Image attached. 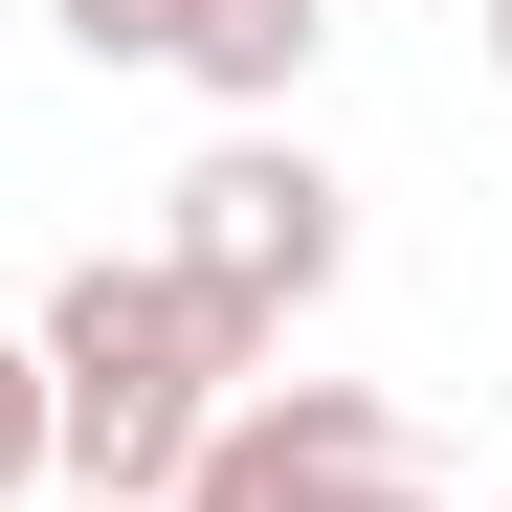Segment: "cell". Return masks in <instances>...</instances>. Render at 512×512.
<instances>
[{
	"instance_id": "cell-1",
	"label": "cell",
	"mask_w": 512,
	"mask_h": 512,
	"mask_svg": "<svg viewBox=\"0 0 512 512\" xmlns=\"http://www.w3.org/2000/svg\"><path fill=\"white\" fill-rule=\"evenodd\" d=\"M23 357H45V468L90 490V512H156V490L201 468V423L245 401V357L179 312V268H156V245H134V268L90 245V268L45 290V334H23Z\"/></svg>"
},
{
	"instance_id": "cell-2",
	"label": "cell",
	"mask_w": 512,
	"mask_h": 512,
	"mask_svg": "<svg viewBox=\"0 0 512 512\" xmlns=\"http://www.w3.org/2000/svg\"><path fill=\"white\" fill-rule=\"evenodd\" d=\"M156 268H179V312L268 379L290 334L334 312V268H357V179H334L312 134H223L201 179H179V223H156Z\"/></svg>"
},
{
	"instance_id": "cell-3",
	"label": "cell",
	"mask_w": 512,
	"mask_h": 512,
	"mask_svg": "<svg viewBox=\"0 0 512 512\" xmlns=\"http://www.w3.org/2000/svg\"><path fill=\"white\" fill-rule=\"evenodd\" d=\"M156 512H446V490H423L401 401H357V379H245Z\"/></svg>"
},
{
	"instance_id": "cell-4",
	"label": "cell",
	"mask_w": 512,
	"mask_h": 512,
	"mask_svg": "<svg viewBox=\"0 0 512 512\" xmlns=\"http://www.w3.org/2000/svg\"><path fill=\"white\" fill-rule=\"evenodd\" d=\"M334 67V0H179V90L223 134H290V90Z\"/></svg>"
},
{
	"instance_id": "cell-5",
	"label": "cell",
	"mask_w": 512,
	"mask_h": 512,
	"mask_svg": "<svg viewBox=\"0 0 512 512\" xmlns=\"http://www.w3.org/2000/svg\"><path fill=\"white\" fill-rule=\"evenodd\" d=\"M45 23L90 45V67H179V0H45Z\"/></svg>"
},
{
	"instance_id": "cell-6",
	"label": "cell",
	"mask_w": 512,
	"mask_h": 512,
	"mask_svg": "<svg viewBox=\"0 0 512 512\" xmlns=\"http://www.w3.org/2000/svg\"><path fill=\"white\" fill-rule=\"evenodd\" d=\"M23 490H45V357L0 334V512H23Z\"/></svg>"
},
{
	"instance_id": "cell-7",
	"label": "cell",
	"mask_w": 512,
	"mask_h": 512,
	"mask_svg": "<svg viewBox=\"0 0 512 512\" xmlns=\"http://www.w3.org/2000/svg\"><path fill=\"white\" fill-rule=\"evenodd\" d=\"M468 45H490V90H512V0H468Z\"/></svg>"
},
{
	"instance_id": "cell-8",
	"label": "cell",
	"mask_w": 512,
	"mask_h": 512,
	"mask_svg": "<svg viewBox=\"0 0 512 512\" xmlns=\"http://www.w3.org/2000/svg\"><path fill=\"white\" fill-rule=\"evenodd\" d=\"M67 512H90V490H67Z\"/></svg>"
}]
</instances>
